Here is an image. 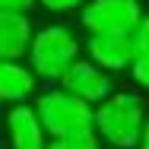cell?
<instances>
[{
  "instance_id": "2",
  "label": "cell",
  "mask_w": 149,
  "mask_h": 149,
  "mask_svg": "<svg viewBox=\"0 0 149 149\" xmlns=\"http://www.w3.org/2000/svg\"><path fill=\"white\" fill-rule=\"evenodd\" d=\"M86 51V45H79L76 32L63 22H51V26H41L35 32V41H32L29 51V67L38 73L41 83H60L63 73L83 60L79 54Z\"/></svg>"
},
{
  "instance_id": "7",
  "label": "cell",
  "mask_w": 149,
  "mask_h": 149,
  "mask_svg": "<svg viewBox=\"0 0 149 149\" xmlns=\"http://www.w3.org/2000/svg\"><path fill=\"white\" fill-rule=\"evenodd\" d=\"M10 149H48V130L35 105H13L6 111Z\"/></svg>"
},
{
  "instance_id": "5",
  "label": "cell",
  "mask_w": 149,
  "mask_h": 149,
  "mask_svg": "<svg viewBox=\"0 0 149 149\" xmlns=\"http://www.w3.org/2000/svg\"><path fill=\"white\" fill-rule=\"evenodd\" d=\"M136 32V29H133ZM133 32H102L86 38V54L98 67H105L108 73L130 70V63L136 57V35Z\"/></svg>"
},
{
  "instance_id": "1",
  "label": "cell",
  "mask_w": 149,
  "mask_h": 149,
  "mask_svg": "<svg viewBox=\"0 0 149 149\" xmlns=\"http://www.w3.org/2000/svg\"><path fill=\"white\" fill-rule=\"evenodd\" d=\"M146 114V98L140 92L118 89L95 105V133L111 149H140Z\"/></svg>"
},
{
  "instance_id": "3",
  "label": "cell",
  "mask_w": 149,
  "mask_h": 149,
  "mask_svg": "<svg viewBox=\"0 0 149 149\" xmlns=\"http://www.w3.org/2000/svg\"><path fill=\"white\" fill-rule=\"evenodd\" d=\"M35 108L41 114V124L48 136H67L79 130H95V105L83 102L79 95L67 92L63 86L45 89L35 95Z\"/></svg>"
},
{
  "instance_id": "8",
  "label": "cell",
  "mask_w": 149,
  "mask_h": 149,
  "mask_svg": "<svg viewBox=\"0 0 149 149\" xmlns=\"http://www.w3.org/2000/svg\"><path fill=\"white\" fill-rule=\"evenodd\" d=\"M32 41H35V29H32L29 16H22V13H3L0 16V54H3V60L29 57Z\"/></svg>"
},
{
  "instance_id": "13",
  "label": "cell",
  "mask_w": 149,
  "mask_h": 149,
  "mask_svg": "<svg viewBox=\"0 0 149 149\" xmlns=\"http://www.w3.org/2000/svg\"><path fill=\"white\" fill-rule=\"evenodd\" d=\"M35 6H41V0H0L3 13H22V16H29Z\"/></svg>"
},
{
  "instance_id": "9",
  "label": "cell",
  "mask_w": 149,
  "mask_h": 149,
  "mask_svg": "<svg viewBox=\"0 0 149 149\" xmlns=\"http://www.w3.org/2000/svg\"><path fill=\"white\" fill-rule=\"evenodd\" d=\"M38 89V73L22 60L0 63V98L10 105H26Z\"/></svg>"
},
{
  "instance_id": "10",
  "label": "cell",
  "mask_w": 149,
  "mask_h": 149,
  "mask_svg": "<svg viewBox=\"0 0 149 149\" xmlns=\"http://www.w3.org/2000/svg\"><path fill=\"white\" fill-rule=\"evenodd\" d=\"M133 35H136V57L130 63V79L140 89H149V13L143 16Z\"/></svg>"
},
{
  "instance_id": "12",
  "label": "cell",
  "mask_w": 149,
  "mask_h": 149,
  "mask_svg": "<svg viewBox=\"0 0 149 149\" xmlns=\"http://www.w3.org/2000/svg\"><path fill=\"white\" fill-rule=\"evenodd\" d=\"M89 0H41V6L48 13H73V10H83Z\"/></svg>"
},
{
  "instance_id": "11",
  "label": "cell",
  "mask_w": 149,
  "mask_h": 149,
  "mask_svg": "<svg viewBox=\"0 0 149 149\" xmlns=\"http://www.w3.org/2000/svg\"><path fill=\"white\" fill-rule=\"evenodd\" d=\"M48 149H102V136L95 130H79V133H67V136H51Z\"/></svg>"
},
{
  "instance_id": "6",
  "label": "cell",
  "mask_w": 149,
  "mask_h": 149,
  "mask_svg": "<svg viewBox=\"0 0 149 149\" xmlns=\"http://www.w3.org/2000/svg\"><path fill=\"white\" fill-rule=\"evenodd\" d=\"M60 86H63L67 92H73V95H79V98L89 102V105L105 102V98L114 92L111 73H108L105 67H98L95 60H76V63L63 73Z\"/></svg>"
},
{
  "instance_id": "4",
  "label": "cell",
  "mask_w": 149,
  "mask_h": 149,
  "mask_svg": "<svg viewBox=\"0 0 149 149\" xmlns=\"http://www.w3.org/2000/svg\"><path fill=\"white\" fill-rule=\"evenodd\" d=\"M143 3L140 0H89L79 10V26L86 35L102 32H133L143 22Z\"/></svg>"
},
{
  "instance_id": "14",
  "label": "cell",
  "mask_w": 149,
  "mask_h": 149,
  "mask_svg": "<svg viewBox=\"0 0 149 149\" xmlns=\"http://www.w3.org/2000/svg\"><path fill=\"white\" fill-rule=\"evenodd\" d=\"M140 149H149V114H146V127H143V140H140Z\"/></svg>"
}]
</instances>
